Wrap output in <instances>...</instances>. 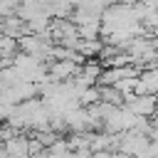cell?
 Listing matches in <instances>:
<instances>
[{"mask_svg":"<svg viewBox=\"0 0 158 158\" xmlns=\"http://www.w3.org/2000/svg\"><path fill=\"white\" fill-rule=\"evenodd\" d=\"M126 99V106L136 114V116H141V118H148V116H153L156 114V109H158V96L156 94H128V96H123Z\"/></svg>","mask_w":158,"mask_h":158,"instance_id":"1","label":"cell"},{"mask_svg":"<svg viewBox=\"0 0 158 158\" xmlns=\"http://www.w3.org/2000/svg\"><path fill=\"white\" fill-rule=\"evenodd\" d=\"M2 151L7 156H12V158H30V153H32L30 151V138L22 136V133H10L5 146H2Z\"/></svg>","mask_w":158,"mask_h":158,"instance_id":"2","label":"cell"},{"mask_svg":"<svg viewBox=\"0 0 158 158\" xmlns=\"http://www.w3.org/2000/svg\"><path fill=\"white\" fill-rule=\"evenodd\" d=\"M136 94H158V67L146 69L136 79Z\"/></svg>","mask_w":158,"mask_h":158,"instance_id":"3","label":"cell"}]
</instances>
